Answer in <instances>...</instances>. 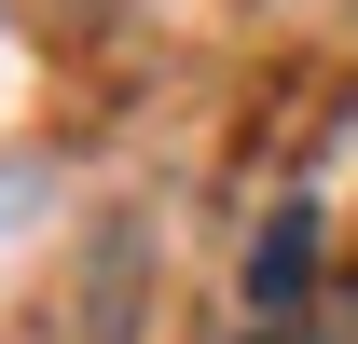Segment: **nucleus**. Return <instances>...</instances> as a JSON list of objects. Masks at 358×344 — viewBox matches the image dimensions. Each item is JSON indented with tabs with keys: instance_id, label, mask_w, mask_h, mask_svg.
Returning <instances> with one entry per match:
<instances>
[{
	"instance_id": "1",
	"label": "nucleus",
	"mask_w": 358,
	"mask_h": 344,
	"mask_svg": "<svg viewBox=\"0 0 358 344\" xmlns=\"http://www.w3.org/2000/svg\"><path fill=\"white\" fill-rule=\"evenodd\" d=\"M303 289H317V207H275L262 234H248V303H262V317H289Z\"/></svg>"
}]
</instances>
